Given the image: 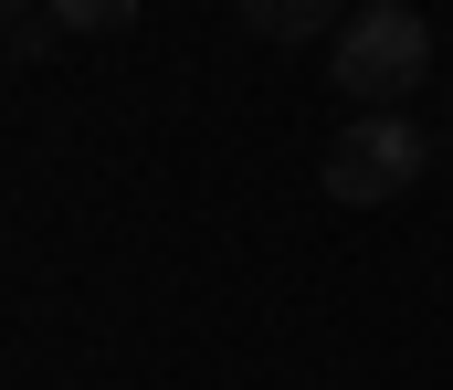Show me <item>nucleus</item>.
<instances>
[{
    "label": "nucleus",
    "mask_w": 453,
    "mask_h": 390,
    "mask_svg": "<svg viewBox=\"0 0 453 390\" xmlns=\"http://www.w3.org/2000/svg\"><path fill=\"white\" fill-rule=\"evenodd\" d=\"M422 74H433V21H422L411 0L348 11V32L327 42V85H338L358 117H401V106L422 96Z\"/></svg>",
    "instance_id": "nucleus-1"
},
{
    "label": "nucleus",
    "mask_w": 453,
    "mask_h": 390,
    "mask_svg": "<svg viewBox=\"0 0 453 390\" xmlns=\"http://www.w3.org/2000/svg\"><path fill=\"white\" fill-rule=\"evenodd\" d=\"M232 11H242V32H264V42H317V32L338 42L348 32V0H232Z\"/></svg>",
    "instance_id": "nucleus-3"
},
{
    "label": "nucleus",
    "mask_w": 453,
    "mask_h": 390,
    "mask_svg": "<svg viewBox=\"0 0 453 390\" xmlns=\"http://www.w3.org/2000/svg\"><path fill=\"white\" fill-rule=\"evenodd\" d=\"M42 21L96 42V32H127V21H137V0H42Z\"/></svg>",
    "instance_id": "nucleus-4"
},
{
    "label": "nucleus",
    "mask_w": 453,
    "mask_h": 390,
    "mask_svg": "<svg viewBox=\"0 0 453 390\" xmlns=\"http://www.w3.org/2000/svg\"><path fill=\"white\" fill-rule=\"evenodd\" d=\"M422 169H433V137L411 127V117H348L327 137V158H317V180H327L338 211H380V201L422 190Z\"/></svg>",
    "instance_id": "nucleus-2"
}]
</instances>
